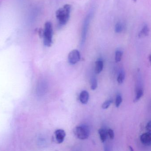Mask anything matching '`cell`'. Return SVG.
<instances>
[{
	"label": "cell",
	"mask_w": 151,
	"mask_h": 151,
	"mask_svg": "<svg viewBox=\"0 0 151 151\" xmlns=\"http://www.w3.org/2000/svg\"><path fill=\"white\" fill-rule=\"evenodd\" d=\"M80 54L77 50L71 51L68 54V62L71 64L74 65L77 64L80 61Z\"/></svg>",
	"instance_id": "5"
},
{
	"label": "cell",
	"mask_w": 151,
	"mask_h": 151,
	"mask_svg": "<svg viewBox=\"0 0 151 151\" xmlns=\"http://www.w3.org/2000/svg\"><path fill=\"white\" fill-rule=\"evenodd\" d=\"M100 140L102 142H105L107 137V132L105 129H101L98 131Z\"/></svg>",
	"instance_id": "12"
},
{
	"label": "cell",
	"mask_w": 151,
	"mask_h": 151,
	"mask_svg": "<svg viewBox=\"0 0 151 151\" xmlns=\"http://www.w3.org/2000/svg\"><path fill=\"white\" fill-rule=\"evenodd\" d=\"M53 29L52 25L50 22H47L45 23L44 28L43 30V37L44 38V44L47 47H50L52 44Z\"/></svg>",
	"instance_id": "2"
},
{
	"label": "cell",
	"mask_w": 151,
	"mask_h": 151,
	"mask_svg": "<svg viewBox=\"0 0 151 151\" xmlns=\"http://www.w3.org/2000/svg\"><path fill=\"white\" fill-rule=\"evenodd\" d=\"M46 84L44 81L41 80L39 81L37 88V94L38 96L41 97L44 95L46 90Z\"/></svg>",
	"instance_id": "8"
},
{
	"label": "cell",
	"mask_w": 151,
	"mask_h": 151,
	"mask_svg": "<svg viewBox=\"0 0 151 151\" xmlns=\"http://www.w3.org/2000/svg\"><path fill=\"white\" fill-rule=\"evenodd\" d=\"M98 87V81L95 78H92L91 81V88L92 90H96Z\"/></svg>",
	"instance_id": "17"
},
{
	"label": "cell",
	"mask_w": 151,
	"mask_h": 151,
	"mask_svg": "<svg viewBox=\"0 0 151 151\" xmlns=\"http://www.w3.org/2000/svg\"><path fill=\"white\" fill-rule=\"evenodd\" d=\"M93 16V12L91 11L86 16L83 22L81 40V45L82 46L86 42L88 30Z\"/></svg>",
	"instance_id": "3"
},
{
	"label": "cell",
	"mask_w": 151,
	"mask_h": 151,
	"mask_svg": "<svg viewBox=\"0 0 151 151\" xmlns=\"http://www.w3.org/2000/svg\"><path fill=\"white\" fill-rule=\"evenodd\" d=\"M123 30V25L120 22L116 24L115 26V32L117 33H121Z\"/></svg>",
	"instance_id": "14"
},
{
	"label": "cell",
	"mask_w": 151,
	"mask_h": 151,
	"mask_svg": "<svg viewBox=\"0 0 151 151\" xmlns=\"http://www.w3.org/2000/svg\"><path fill=\"white\" fill-rule=\"evenodd\" d=\"M149 28L148 26L147 25H144L142 28L141 30L140 31L138 34V37L139 38L144 37H147L149 35Z\"/></svg>",
	"instance_id": "10"
},
{
	"label": "cell",
	"mask_w": 151,
	"mask_h": 151,
	"mask_svg": "<svg viewBox=\"0 0 151 151\" xmlns=\"http://www.w3.org/2000/svg\"><path fill=\"white\" fill-rule=\"evenodd\" d=\"M122 97L120 95H117L116 97V102H115V105L117 107H119L120 105L122 103Z\"/></svg>",
	"instance_id": "19"
},
{
	"label": "cell",
	"mask_w": 151,
	"mask_h": 151,
	"mask_svg": "<svg viewBox=\"0 0 151 151\" xmlns=\"http://www.w3.org/2000/svg\"><path fill=\"white\" fill-rule=\"evenodd\" d=\"M112 102H113V101L111 100V99H109V100H108L105 101V102L104 103H103V104L102 105V108H103V109H107L109 107V106H110Z\"/></svg>",
	"instance_id": "18"
},
{
	"label": "cell",
	"mask_w": 151,
	"mask_h": 151,
	"mask_svg": "<svg viewBox=\"0 0 151 151\" xmlns=\"http://www.w3.org/2000/svg\"><path fill=\"white\" fill-rule=\"evenodd\" d=\"M74 133L76 136L80 140L87 139L90 135V131L88 128L85 125L76 127L74 129Z\"/></svg>",
	"instance_id": "4"
},
{
	"label": "cell",
	"mask_w": 151,
	"mask_h": 151,
	"mask_svg": "<svg viewBox=\"0 0 151 151\" xmlns=\"http://www.w3.org/2000/svg\"><path fill=\"white\" fill-rule=\"evenodd\" d=\"M151 121H149L148 123L147 124L146 126V129L148 132H151Z\"/></svg>",
	"instance_id": "21"
},
{
	"label": "cell",
	"mask_w": 151,
	"mask_h": 151,
	"mask_svg": "<svg viewBox=\"0 0 151 151\" xmlns=\"http://www.w3.org/2000/svg\"><path fill=\"white\" fill-rule=\"evenodd\" d=\"M140 140L142 144L146 146H149L151 143V132H145L140 136Z\"/></svg>",
	"instance_id": "7"
},
{
	"label": "cell",
	"mask_w": 151,
	"mask_h": 151,
	"mask_svg": "<svg viewBox=\"0 0 151 151\" xmlns=\"http://www.w3.org/2000/svg\"><path fill=\"white\" fill-rule=\"evenodd\" d=\"M132 1L134 2H136V1H137V0H132Z\"/></svg>",
	"instance_id": "23"
},
{
	"label": "cell",
	"mask_w": 151,
	"mask_h": 151,
	"mask_svg": "<svg viewBox=\"0 0 151 151\" xmlns=\"http://www.w3.org/2000/svg\"><path fill=\"white\" fill-rule=\"evenodd\" d=\"M107 135L109 136V138L112 140L114 139V131L112 129H109L107 131Z\"/></svg>",
	"instance_id": "20"
},
{
	"label": "cell",
	"mask_w": 151,
	"mask_h": 151,
	"mask_svg": "<svg viewBox=\"0 0 151 151\" xmlns=\"http://www.w3.org/2000/svg\"><path fill=\"white\" fill-rule=\"evenodd\" d=\"M89 99V94L87 91H83L81 92L79 95V100L82 103L86 104Z\"/></svg>",
	"instance_id": "9"
},
{
	"label": "cell",
	"mask_w": 151,
	"mask_h": 151,
	"mask_svg": "<svg viewBox=\"0 0 151 151\" xmlns=\"http://www.w3.org/2000/svg\"><path fill=\"white\" fill-rule=\"evenodd\" d=\"M143 94H144V91L142 89L140 88L138 89L136 91V94L134 102H137V101H139L141 99V98L143 96Z\"/></svg>",
	"instance_id": "13"
},
{
	"label": "cell",
	"mask_w": 151,
	"mask_h": 151,
	"mask_svg": "<svg viewBox=\"0 0 151 151\" xmlns=\"http://www.w3.org/2000/svg\"><path fill=\"white\" fill-rule=\"evenodd\" d=\"M129 148H130V150H131V151H133V149H132V148L130 146Z\"/></svg>",
	"instance_id": "22"
},
{
	"label": "cell",
	"mask_w": 151,
	"mask_h": 151,
	"mask_svg": "<svg viewBox=\"0 0 151 151\" xmlns=\"http://www.w3.org/2000/svg\"><path fill=\"white\" fill-rule=\"evenodd\" d=\"M122 56V52L121 51L118 50L115 52V60L117 63L119 62L121 60Z\"/></svg>",
	"instance_id": "16"
},
{
	"label": "cell",
	"mask_w": 151,
	"mask_h": 151,
	"mask_svg": "<svg viewBox=\"0 0 151 151\" xmlns=\"http://www.w3.org/2000/svg\"><path fill=\"white\" fill-rule=\"evenodd\" d=\"M103 68V62L101 60L97 61L95 63V72L99 74L102 72Z\"/></svg>",
	"instance_id": "11"
},
{
	"label": "cell",
	"mask_w": 151,
	"mask_h": 151,
	"mask_svg": "<svg viewBox=\"0 0 151 151\" xmlns=\"http://www.w3.org/2000/svg\"><path fill=\"white\" fill-rule=\"evenodd\" d=\"M125 78V74L123 71H121L119 74L118 78H117V81H118V84H122L124 82Z\"/></svg>",
	"instance_id": "15"
},
{
	"label": "cell",
	"mask_w": 151,
	"mask_h": 151,
	"mask_svg": "<svg viewBox=\"0 0 151 151\" xmlns=\"http://www.w3.org/2000/svg\"><path fill=\"white\" fill-rule=\"evenodd\" d=\"M66 136V132L64 130L61 129L56 130L54 132L55 141L58 144L63 143Z\"/></svg>",
	"instance_id": "6"
},
{
	"label": "cell",
	"mask_w": 151,
	"mask_h": 151,
	"mask_svg": "<svg viewBox=\"0 0 151 151\" xmlns=\"http://www.w3.org/2000/svg\"><path fill=\"white\" fill-rule=\"evenodd\" d=\"M71 6L66 4L63 7L59 8L56 12V17L61 25H65L70 17Z\"/></svg>",
	"instance_id": "1"
}]
</instances>
